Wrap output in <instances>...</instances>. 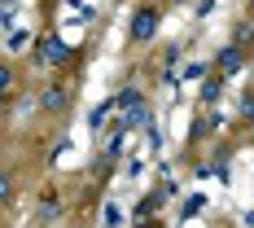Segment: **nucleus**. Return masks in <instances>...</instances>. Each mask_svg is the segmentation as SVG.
Segmentation results:
<instances>
[{
	"instance_id": "nucleus-4",
	"label": "nucleus",
	"mask_w": 254,
	"mask_h": 228,
	"mask_svg": "<svg viewBox=\"0 0 254 228\" xmlns=\"http://www.w3.org/2000/svg\"><path fill=\"white\" fill-rule=\"evenodd\" d=\"M241 62H246V53H241V44H228V49H219V57H215L219 75H237V71H241Z\"/></svg>"
},
{
	"instance_id": "nucleus-5",
	"label": "nucleus",
	"mask_w": 254,
	"mask_h": 228,
	"mask_svg": "<svg viewBox=\"0 0 254 228\" xmlns=\"http://www.w3.org/2000/svg\"><path fill=\"white\" fill-rule=\"evenodd\" d=\"M114 105H119V101H105V105H97L88 123H92V127H97V132H101V123H105V119H110V110H114Z\"/></svg>"
},
{
	"instance_id": "nucleus-3",
	"label": "nucleus",
	"mask_w": 254,
	"mask_h": 228,
	"mask_svg": "<svg viewBox=\"0 0 254 228\" xmlns=\"http://www.w3.org/2000/svg\"><path fill=\"white\" fill-rule=\"evenodd\" d=\"M44 110H49V114H57V110H66V105H70V83H62V79H57V83H49V88H44Z\"/></svg>"
},
{
	"instance_id": "nucleus-2",
	"label": "nucleus",
	"mask_w": 254,
	"mask_h": 228,
	"mask_svg": "<svg viewBox=\"0 0 254 228\" xmlns=\"http://www.w3.org/2000/svg\"><path fill=\"white\" fill-rule=\"evenodd\" d=\"M40 57L53 62V66H66V62L75 57V49H70V44H62L57 35H44V40H40Z\"/></svg>"
},
{
	"instance_id": "nucleus-6",
	"label": "nucleus",
	"mask_w": 254,
	"mask_h": 228,
	"mask_svg": "<svg viewBox=\"0 0 254 228\" xmlns=\"http://www.w3.org/2000/svg\"><path fill=\"white\" fill-rule=\"evenodd\" d=\"M219 88H224L219 79H210V83H202V101H206V105H210V101H219Z\"/></svg>"
},
{
	"instance_id": "nucleus-9",
	"label": "nucleus",
	"mask_w": 254,
	"mask_h": 228,
	"mask_svg": "<svg viewBox=\"0 0 254 228\" xmlns=\"http://www.w3.org/2000/svg\"><path fill=\"white\" fill-rule=\"evenodd\" d=\"M250 9H254V0H250Z\"/></svg>"
},
{
	"instance_id": "nucleus-1",
	"label": "nucleus",
	"mask_w": 254,
	"mask_h": 228,
	"mask_svg": "<svg viewBox=\"0 0 254 228\" xmlns=\"http://www.w3.org/2000/svg\"><path fill=\"white\" fill-rule=\"evenodd\" d=\"M153 35H158V9L145 4V9L131 13V40H136V44H149Z\"/></svg>"
},
{
	"instance_id": "nucleus-8",
	"label": "nucleus",
	"mask_w": 254,
	"mask_h": 228,
	"mask_svg": "<svg viewBox=\"0 0 254 228\" xmlns=\"http://www.w3.org/2000/svg\"><path fill=\"white\" fill-rule=\"evenodd\" d=\"M250 228H254V215H250Z\"/></svg>"
},
{
	"instance_id": "nucleus-7",
	"label": "nucleus",
	"mask_w": 254,
	"mask_h": 228,
	"mask_svg": "<svg viewBox=\"0 0 254 228\" xmlns=\"http://www.w3.org/2000/svg\"><path fill=\"white\" fill-rule=\"evenodd\" d=\"M241 119H254V97H241Z\"/></svg>"
}]
</instances>
